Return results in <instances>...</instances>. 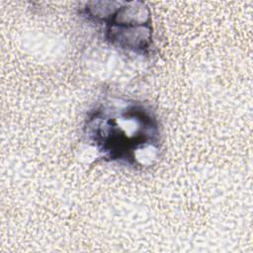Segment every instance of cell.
<instances>
[{"label":"cell","mask_w":253,"mask_h":253,"mask_svg":"<svg viewBox=\"0 0 253 253\" xmlns=\"http://www.w3.org/2000/svg\"><path fill=\"white\" fill-rule=\"evenodd\" d=\"M84 135L104 160L132 168L149 165L161 146L155 114L136 101L98 104L85 119Z\"/></svg>","instance_id":"1"},{"label":"cell","mask_w":253,"mask_h":253,"mask_svg":"<svg viewBox=\"0 0 253 253\" xmlns=\"http://www.w3.org/2000/svg\"><path fill=\"white\" fill-rule=\"evenodd\" d=\"M82 14L105 26V38L115 47L136 54H147L152 45L151 14L140 1H92Z\"/></svg>","instance_id":"2"}]
</instances>
